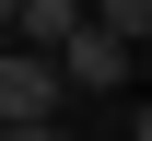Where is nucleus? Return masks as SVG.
Instances as JSON below:
<instances>
[{
  "instance_id": "f257e3e1",
  "label": "nucleus",
  "mask_w": 152,
  "mask_h": 141,
  "mask_svg": "<svg viewBox=\"0 0 152 141\" xmlns=\"http://www.w3.org/2000/svg\"><path fill=\"white\" fill-rule=\"evenodd\" d=\"M58 106H70V82L47 47H0V118H58Z\"/></svg>"
},
{
  "instance_id": "f03ea898",
  "label": "nucleus",
  "mask_w": 152,
  "mask_h": 141,
  "mask_svg": "<svg viewBox=\"0 0 152 141\" xmlns=\"http://www.w3.org/2000/svg\"><path fill=\"white\" fill-rule=\"evenodd\" d=\"M47 59H58V82H70V94H117V82H129V47H117L105 24H70Z\"/></svg>"
},
{
  "instance_id": "7ed1b4c3",
  "label": "nucleus",
  "mask_w": 152,
  "mask_h": 141,
  "mask_svg": "<svg viewBox=\"0 0 152 141\" xmlns=\"http://www.w3.org/2000/svg\"><path fill=\"white\" fill-rule=\"evenodd\" d=\"M82 24V0H12V47H58Z\"/></svg>"
},
{
  "instance_id": "20e7f679",
  "label": "nucleus",
  "mask_w": 152,
  "mask_h": 141,
  "mask_svg": "<svg viewBox=\"0 0 152 141\" xmlns=\"http://www.w3.org/2000/svg\"><path fill=\"white\" fill-rule=\"evenodd\" d=\"M82 24H105L117 47H140V35H152V0H94V12H82Z\"/></svg>"
},
{
  "instance_id": "39448f33",
  "label": "nucleus",
  "mask_w": 152,
  "mask_h": 141,
  "mask_svg": "<svg viewBox=\"0 0 152 141\" xmlns=\"http://www.w3.org/2000/svg\"><path fill=\"white\" fill-rule=\"evenodd\" d=\"M0 141H58V118H0Z\"/></svg>"
},
{
  "instance_id": "423d86ee",
  "label": "nucleus",
  "mask_w": 152,
  "mask_h": 141,
  "mask_svg": "<svg viewBox=\"0 0 152 141\" xmlns=\"http://www.w3.org/2000/svg\"><path fill=\"white\" fill-rule=\"evenodd\" d=\"M0 24H12V0H0Z\"/></svg>"
},
{
  "instance_id": "0eeeda50",
  "label": "nucleus",
  "mask_w": 152,
  "mask_h": 141,
  "mask_svg": "<svg viewBox=\"0 0 152 141\" xmlns=\"http://www.w3.org/2000/svg\"><path fill=\"white\" fill-rule=\"evenodd\" d=\"M0 47H12V24H0Z\"/></svg>"
}]
</instances>
